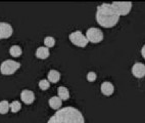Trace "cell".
I'll return each mask as SVG.
<instances>
[{
	"mask_svg": "<svg viewBox=\"0 0 145 123\" xmlns=\"http://www.w3.org/2000/svg\"><path fill=\"white\" fill-rule=\"evenodd\" d=\"M47 123H85L83 114L74 107L59 109L48 119Z\"/></svg>",
	"mask_w": 145,
	"mask_h": 123,
	"instance_id": "6da1fadb",
	"label": "cell"
},
{
	"mask_svg": "<svg viewBox=\"0 0 145 123\" xmlns=\"http://www.w3.org/2000/svg\"><path fill=\"white\" fill-rule=\"evenodd\" d=\"M96 22L103 28H112L119 23L121 16L116 12L112 3H103L97 6Z\"/></svg>",
	"mask_w": 145,
	"mask_h": 123,
	"instance_id": "7a4b0ae2",
	"label": "cell"
},
{
	"mask_svg": "<svg viewBox=\"0 0 145 123\" xmlns=\"http://www.w3.org/2000/svg\"><path fill=\"white\" fill-rule=\"evenodd\" d=\"M21 68V64L13 60H6L0 65V73L5 76L12 75Z\"/></svg>",
	"mask_w": 145,
	"mask_h": 123,
	"instance_id": "3957f363",
	"label": "cell"
},
{
	"mask_svg": "<svg viewBox=\"0 0 145 123\" xmlns=\"http://www.w3.org/2000/svg\"><path fill=\"white\" fill-rule=\"evenodd\" d=\"M69 39H70V41L74 45L78 47H82V48L86 47L87 44H88V40H87L86 36L81 31H75L71 33L69 35Z\"/></svg>",
	"mask_w": 145,
	"mask_h": 123,
	"instance_id": "277c9868",
	"label": "cell"
},
{
	"mask_svg": "<svg viewBox=\"0 0 145 123\" xmlns=\"http://www.w3.org/2000/svg\"><path fill=\"white\" fill-rule=\"evenodd\" d=\"M86 38L88 40V42L91 43H99L103 40V32L101 31L100 29H97L95 27H91L87 30L86 32Z\"/></svg>",
	"mask_w": 145,
	"mask_h": 123,
	"instance_id": "5b68a950",
	"label": "cell"
},
{
	"mask_svg": "<svg viewBox=\"0 0 145 123\" xmlns=\"http://www.w3.org/2000/svg\"><path fill=\"white\" fill-rule=\"evenodd\" d=\"M112 7L116 11V12L119 14L120 16H128L132 9V2H121V1H116V2L112 3Z\"/></svg>",
	"mask_w": 145,
	"mask_h": 123,
	"instance_id": "8992f818",
	"label": "cell"
},
{
	"mask_svg": "<svg viewBox=\"0 0 145 123\" xmlns=\"http://www.w3.org/2000/svg\"><path fill=\"white\" fill-rule=\"evenodd\" d=\"M13 33V28L10 24L0 22V39H8Z\"/></svg>",
	"mask_w": 145,
	"mask_h": 123,
	"instance_id": "52a82bcc",
	"label": "cell"
},
{
	"mask_svg": "<svg viewBox=\"0 0 145 123\" xmlns=\"http://www.w3.org/2000/svg\"><path fill=\"white\" fill-rule=\"evenodd\" d=\"M132 74L136 78H143L145 76V65L142 63H136L132 67Z\"/></svg>",
	"mask_w": 145,
	"mask_h": 123,
	"instance_id": "ba28073f",
	"label": "cell"
},
{
	"mask_svg": "<svg viewBox=\"0 0 145 123\" xmlns=\"http://www.w3.org/2000/svg\"><path fill=\"white\" fill-rule=\"evenodd\" d=\"M21 100L26 105H31L35 101V94H34V92L32 90L24 89L23 91L21 92Z\"/></svg>",
	"mask_w": 145,
	"mask_h": 123,
	"instance_id": "9c48e42d",
	"label": "cell"
},
{
	"mask_svg": "<svg viewBox=\"0 0 145 123\" xmlns=\"http://www.w3.org/2000/svg\"><path fill=\"white\" fill-rule=\"evenodd\" d=\"M100 91H101V93L103 94V95H105V97H110L114 91V84L109 81L102 82L100 85Z\"/></svg>",
	"mask_w": 145,
	"mask_h": 123,
	"instance_id": "30bf717a",
	"label": "cell"
},
{
	"mask_svg": "<svg viewBox=\"0 0 145 123\" xmlns=\"http://www.w3.org/2000/svg\"><path fill=\"white\" fill-rule=\"evenodd\" d=\"M35 55H36V58L40 59V60H45V59H47L50 55L49 48H47L45 46L38 47Z\"/></svg>",
	"mask_w": 145,
	"mask_h": 123,
	"instance_id": "8fae6325",
	"label": "cell"
},
{
	"mask_svg": "<svg viewBox=\"0 0 145 123\" xmlns=\"http://www.w3.org/2000/svg\"><path fill=\"white\" fill-rule=\"evenodd\" d=\"M48 104H49V107L53 110H56L58 111L59 109H61V106H62V101L60 100L58 97H52L49 99L48 101Z\"/></svg>",
	"mask_w": 145,
	"mask_h": 123,
	"instance_id": "7c38bea8",
	"label": "cell"
},
{
	"mask_svg": "<svg viewBox=\"0 0 145 123\" xmlns=\"http://www.w3.org/2000/svg\"><path fill=\"white\" fill-rule=\"evenodd\" d=\"M47 80L50 83H57L60 80V73L56 70H50L47 75Z\"/></svg>",
	"mask_w": 145,
	"mask_h": 123,
	"instance_id": "4fadbf2b",
	"label": "cell"
},
{
	"mask_svg": "<svg viewBox=\"0 0 145 123\" xmlns=\"http://www.w3.org/2000/svg\"><path fill=\"white\" fill-rule=\"evenodd\" d=\"M57 97H59L61 101H67L70 99V91H69V89L65 86H60L58 87L57 89Z\"/></svg>",
	"mask_w": 145,
	"mask_h": 123,
	"instance_id": "5bb4252c",
	"label": "cell"
},
{
	"mask_svg": "<svg viewBox=\"0 0 145 123\" xmlns=\"http://www.w3.org/2000/svg\"><path fill=\"white\" fill-rule=\"evenodd\" d=\"M9 53L12 58H20L23 53V50H22L21 46H18V45H13L9 48Z\"/></svg>",
	"mask_w": 145,
	"mask_h": 123,
	"instance_id": "9a60e30c",
	"label": "cell"
},
{
	"mask_svg": "<svg viewBox=\"0 0 145 123\" xmlns=\"http://www.w3.org/2000/svg\"><path fill=\"white\" fill-rule=\"evenodd\" d=\"M9 111H10L9 103L5 100L1 101V102H0V114H1V115H4V114H7Z\"/></svg>",
	"mask_w": 145,
	"mask_h": 123,
	"instance_id": "2e32d148",
	"label": "cell"
},
{
	"mask_svg": "<svg viewBox=\"0 0 145 123\" xmlns=\"http://www.w3.org/2000/svg\"><path fill=\"white\" fill-rule=\"evenodd\" d=\"M9 108H10V111L12 113H18L22 109V105L18 101H13L9 104Z\"/></svg>",
	"mask_w": 145,
	"mask_h": 123,
	"instance_id": "e0dca14e",
	"label": "cell"
},
{
	"mask_svg": "<svg viewBox=\"0 0 145 123\" xmlns=\"http://www.w3.org/2000/svg\"><path fill=\"white\" fill-rule=\"evenodd\" d=\"M44 45L47 48H51L55 45V39L51 36H47L45 37L44 39Z\"/></svg>",
	"mask_w": 145,
	"mask_h": 123,
	"instance_id": "ac0fdd59",
	"label": "cell"
},
{
	"mask_svg": "<svg viewBox=\"0 0 145 123\" xmlns=\"http://www.w3.org/2000/svg\"><path fill=\"white\" fill-rule=\"evenodd\" d=\"M38 86L41 90H47L49 89L50 87V82L47 80V79H43V80H40L39 83H38Z\"/></svg>",
	"mask_w": 145,
	"mask_h": 123,
	"instance_id": "d6986e66",
	"label": "cell"
},
{
	"mask_svg": "<svg viewBox=\"0 0 145 123\" xmlns=\"http://www.w3.org/2000/svg\"><path fill=\"white\" fill-rule=\"evenodd\" d=\"M97 78V75H96L95 72H89L87 74V76H86V79H87V81L89 82H94Z\"/></svg>",
	"mask_w": 145,
	"mask_h": 123,
	"instance_id": "ffe728a7",
	"label": "cell"
},
{
	"mask_svg": "<svg viewBox=\"0 0 145 123\" xmlns=\"http://www.w3.org/2000/svg\"><path fill=\"white\" fill-rule=\"evenodd\" d=\"M141 55H142L143 59L145 60V44L142 46V48H141Z\"/></svg>",
	"mask_w": 145,
	"mask_h": 123,
	"instance_id": "44dd1931",
	"label": "cell"
}]
</instances>
